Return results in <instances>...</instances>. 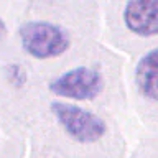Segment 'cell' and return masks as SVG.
Wrapping results in <instances>:
<instances>
[{
  "mask_svg": "<svg viewBox=\"0 0 158 158\" xmlns=\"http://www.w3.org/2000/svg\"><path fill=\"white\" fill-rule=\"evenodd\" d=\"M23 49L36 59L56 58L69 48V35L61 27L48 22H28L20 27Z\"/></svg>",
  "mask_w": 158,
  "mask_h": 158,
  "instance_id": "obj_1",
  "label": "cell"
},
{
  "mask_svg": "<svg viewBox=\"0 0 158 158\" xmlns=\"http://www.w3.org/2000/svg\"><path fill=\"white\" fill-rule=\"evenodd\" d=\"M102 87L104 79L101 73L84 66L74 68L49 82V91L53 94L76 101H92L101 94Z\"/></svg>",
  "mask_w": 158,
  "mask_h": 158,
  "instance_id": "obj_3",
  "label": "cell"
},
{
  "mask_svg": "<svg viewBox=\"0 0 158 158\" xmlns=\"http://www.w3.org/2000/svg\"><path fill=\"white\" fill-rule=\"evenodd\" d=\"M135 79L143 96L158 102V48L150 49L140 58L137 64Z\"/></svg>",
  "mask_w": 158,
  "mask_h": 158,
  "instance_id": "obj_5",
  "label": "cell"
},
{
  "mask_svg": "<svg viewBox=\"0 0 158 158\" xmlns=\"http://www.w3.org/2000/svg\"><path fill=\"white\" fill-rule=\"evenodd\" d=\"M51 112L66 133L76 142L94 143L106 135V122L86 109L64 102H53Z\"/></svg>",
  "mask_w": 158,
  "mask_h": 158,
  "instance_id": "obj_2",
  "label": "cell"
},
{
  "mask_svg": "<svg viewBox=\"0 0 158 158\" xmlns=\"http://www.w3.org/2000/svg\"><path fill=\"white\" fill-rule=\"evenodd\" d=\"M123 22L138 36L158 35V0H133L125 5Z\"/></svg>",
  "mask_w": 158,
  "mask_h": 158,
  "instance_id": "obj_4",
  "label": "cell"
},
{
  "mask_svg": "<svg viewBox=\"0 0 158 158\" xmlns=\"http://www.w3.org/2000/svg\"><path fill=\"white\" fill-rule=\"evenodd\" d=\"M5 33H7V27H5L3 20L0 18V40H2V38L5 36Z\"/></svg>",
  "mask_w": 158,
  "mask_h": 158,
  "instance_id": "obj_6",
  "label": "cell"
}]
</instances>
